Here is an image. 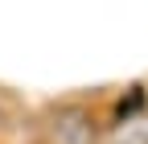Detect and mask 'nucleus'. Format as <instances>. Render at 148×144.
Returning a JSON list of instances; mask_svg holds the SVG:
<instances>
[{
  "label": "nucleus",
  "instance_id": "obj_1",
  "mask_svg": "<svg viewBox=\"0 0 148 144\" xmlns=\"http://www.w3.org/2000/svg\"><path fill=\"white\" fill-rule=\"evenodd\" d=\"M41 144H95V115L78 103L53 107L41 123Z\"/></svg>",
  "mask_w": 148,
  "mask_h": 144
}]
</instances>
